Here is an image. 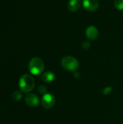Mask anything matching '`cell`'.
I'll return each instance as SVG.
<instances>
[{
  "label": "cell",
  "instance_id": "5",
  "mask_svg": "<svg viewBox=\"0 0 123 124\" xmlns=\"http://www.w3.org/2000/svg\"><path fill=\"white\" fill-rule=\"evenodd\" d=\"M82 4L84 9L88 12H95L99 7L98 0H83Z\"/></svg>",
  "mask_w": 123,
  "mask_h": 124
},
{
  "label": "cell",
  "instance_id": "12",
  "mask_svg": "<svg viewBox=\"0 0 123 124\" xmlns=\"http://www.w3.org/2000/svg\"><path fill=\"white\" fill-rule=\"evenodd\" d=\"M38 92H39L41 94H46V87L45 86H43V85L40 86L39 88H38Z\"/></svg>",
  "mask_w": 123,
  "mask_h": 124
},
{
  "label": "cell",
  "instance_id": "6",
  "mask_svg": "<svg viewBox=\"0 0 123 124\" xmlns=\"http://www.w3.org/2000/svg\"><path fill=\"white\" fill-rule=\"evenodd\" d=\"M25 100L27 105L31 108H36L39 104V98L35 94H28L26 95Z\"/></svg>",
  "mask_w": 123,
  "mask_h": 124
},
{
  "label": "cell",
  "instance_id": "10",
  "mask_svg": "<svg viewBox=\"0 0 123 124\" xmlns=\"http://www.w3.org/2000/svg\"><path fill=\"white\" fill-rule=\"evenodd\" d=\"M12 97V100L14 101L18 102V101H20L22 99V94H21V92L20 91H15V92H13Z\"/></svg>",
  "mask_w": 123,
  "mask_h": 124
},
{
  "label": "cell",
  "instance_id": "1",
  "mask_svg": "<svg viewBox=\"0 0 123 124\" xmlns=\"http://www.w3.org/2000/svg\"><path fill=\"white\" fill-rule=\"evenodd\" d=\"M35 86V81L33 78L28 75H22L19 81V87L20 90L24 93H28L31 92Z\"/></svg>",
  "mask_w": 123,
  "mask_h": 124
},
{
  "label": "cell",
  "instance_id": "4",
  "mask_svg": "<svg viewBox=\"0 0 123 124\" xmlns=\"http://www.w3.org/2000/svg\"><path fill=\"white\" fill-rule=\"evenodd\" d=\"M42 106L45 109H51L55 105V97L51 94H45L41 99Z\"/></svg>",
  "mask_w": 123,
  "mask_h": 124
},
{
  "label": "cell",
  "instance_id": "11",
  "mask_svg": "<svg viewBox=\"0 0 123 124\" xmlns=\"http://www.w3.org/2000/svg\"><path fill=\"white\" fill-rule=\"evenodd\" d=\"M115 7L118 10H123V0H115Z\"/></svg>",
  "mask_w": 123,
  "mask_h": 124
},
{
  "label": "cell",
  "instance_id": "7",
  "mask_svg": "<svg viewBox=\"0 0 123 124\" xmlns=\"http://www.w3.org/2000/svg\"><path fill=\"white\" fill-rule=\"evenodd\" d=\"M86 36L90 40H96L99 36V31L95 26L91 25L87 28L86 31Z\"/></svg>",
  "mask_w": 123,
  "mask_h": 124
},
{
  "label": "cell",
  "instance_id": "9",
  "mask_svg": "<svg viewBox=\"0 0 123 124\" xmlns=\"http://www.w3.org/2000/svg\"><path fill=\"white\" fill-rule=\"evenodd\" d=\"M54 78H55V75L54 73H52L51 71L45 72L41 76L42 81L46 82V83H51L54 80Z\"/></svg>",
  "mask_w": 123,
  "mask_h": 124
},
{
  "label": "cell",
  "instance_id": "13",
  "mask_svg": "<svg viewBox=\"0 0 123 124\" xmlns=\"http://www.w3.org/2000/svg\"><path fill=\"white\" fill-rule=\"evenodd\" d=\"M82 46H83V49H88L90 47V43H89V41H84V42L83 43V44H82Z\"/></svg>",
  "mask_w": 123,
  "mask_h": 124
},
{
  "label": "cell",
  "instance_id": "3",
  "mask_svg": "<svg viewBox=\"0 0 123 124\" xmlns=\"http://www.w3.org/2000/svg\"><path fill=\"white\" fill-rule=\"evenodd\" d=\"M62 67L68 71H75L79 67V62L76 58L72 56H65L62 59Z\"/></svg>",
  "mask_w": 123,
  "mask_h": 124
},
{
  "label": "cell",
  "instance_id": "8",
  "mask_svg": "<svg viewBox=\"0 0 123 124\" xmlns=\"http://www.w3.org/2000/svg\"><path fill=\"white\" fill-rule=\"evenodd\" d=\"M81 0H70L67 4L68 9L70 12H75L79 10L81 7Z\"/></svg>",
  "mask_w": 123,
  "mask_h": 124
},
{
  "label": "cell",
  "instance_id": "2",
  "mask_svg": "<svg viewBox=\"0 0 123 124\" xmlns=\"http://www.w3.org/2000/svg\"><path fill=\"white\" fill-rule=\"evenodd\" d=\"M28 69L33 75L38 76L41 74L44 70V63L41 58L34 57L30 61L28 64Z\"/></svg>",
  "mask_w": 123,
  "mask_h": 124
}]
</instances>
